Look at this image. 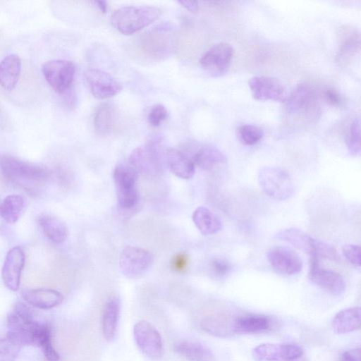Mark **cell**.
<instances>
[{"instance_id":"8992f818","label":"cell","mask_w":361,"mask_h":361,"mask_svg":"<svg viewBox=\"0 0 361 361\" xmlns=\"http://www.w3.org/2000/svg\"><path fill=\"white\" fill-rule=\"evenodd\" d=\"M162 137L156 135L152 136L147 143L135 149L130 155V165L137 172L156 173L164 167Z\"/></svg>"},{"instance_id":"ac0fdd59","label":"cell","mask_w":361,"mask_h":361,"mask_svg":"<svg viewBox=\"0 0 361 361\" xmlns=\"http://www.w3.org/2000/svg\"><path fill=\"white\" fill-rule=\"evenodd\" d=\"M276 238L285 241L295 248L308 254L310 257L317 255L321 241L311 237L297 228H288L280 231Z\"/></svg>"},{"instance_id":"f1b7e54d","label":"cell","mask_w":361,"mask_h":361,"mask_svg":"<svg viewBox=\"0 0 361 361\" xmlns=\"http://www.w3.org/2000/svg\"><path fill=\"white\" fill-rule=\"evenodd\" d=\"M192 220L197 229L204 235H213L222 228L220 219L205 207H199L194 211Z\"/></svg>"},{"instance_id":"74e56055","label":"cell","mask_w":361,"mask_h":361,"mask_svg":"<svg viewBox=\"0 0 361 361\" xmlns=\"http://www.w3.org/2000/svg\"><path fill=\"white\" fill-rule=\"evenodd\" d=\"M343 254L346 260L355 267H360V247L355 244H346L343 247Z\"/></svg>"},{"instance_id":"d590c367","label":"cell","mask_w":361,"mask_h":361,"mask_svg":"<svg viewBox=\"0 0 361 361\" xmlns=\"http://www.w3.org/2000/svg\"><path fill=\"white\" fill-rule=\"evenodd\" d=\"M238 135L240 140L246 145L257 144L262 138L264 132L259 127L245 124L238 128Z\"/></svg>"},{"instance_id":"9a60e30c","label":"cell","mask_w":361,"mask_h":361,"mask_svg":"<svg viewBox=\"0 0 361 361\" xmlns=\"http://www.w3.org/2000/svg\"><path fill=\"white\" fill-rule=\"evenodd\" d=\"M85 79L92 94L98 99H105L116 95L121 90V84L108 73L99 69H88L84 73Z\"/></svg>"},{"instance_id":"8fae6325","label":"cell","mask_w":361,"mask_h":361,"mask_svg":"<svg viewBox=\"0 0 361 361\" xmlns=\"http://www.w3.org/2000/svg\"><path fill=\"white\" fill-rule=\"evenodd\" d=\"M152 255L147 250L133 246H127L121 252L119 267L128 278H135L142 274L151 265Z\"/></svg>"},{"instance_id":"277c9868","label":"cell","mask_w":361,"mask_h":361,"mask_svg":"<svg viewBox=\"0 0 361 361\" xmlns=\"http://www.w3.org/2000/svg\"><path fill=\"white\" fill-rule=\"evenodd\" d=\"M261 190L269 197L279 201L290 198L294 193L293 180L286 171L278 167L264 166L257 172Z\"/></svg>"},{"instance_id":"7a4b0ae2","label":"cell","mask_w":361,"mask_h":361,"mask_svg":"<svg viewBox=\"0 0 361 361\" xmlns=\"http://www.w3.org/2000/svg\"><path fill=\"white\" fill-rule=\"evenodd\" d=\"M161 14V9L157 6H123L114 11L111 21L121 33L128 35L148 26Z\"/></svg>"},{"instance_id":"ab89813d","label":"cell","mask_w":361,"mask_h":361,"mask_svg":"<svg viewBox=\"0 0 361 361\" xmlns=\"http://www.w3.org/2000/svg\"><path fill=\"white\" fill-rule=\"evenodd\" d=\"M324 99L330 105L338 107L343 104V97L340 92L334 87L326 88L323 92Z\"/></svg>"},{"instance_id":"1f68e13d","label":"cell","mask_w":361,"mask_h":361,"mask_svg":"<svg viewBox=\"0 0 361 361\" xmlns=\"http://www.w3.org/2000/svg\"><path fill=\"white\" fill-rule=\"evenodd\" d=\"M176 350L188 361H212V352L202 343L183 341L178 343Z\"/></svg>"},{"instance_id":"ba28073f","label":"cell","mask_w":361,"mask_h":361,"mask_svg":"<svg viewBox=\"0 0 361 361\" xmlns=\"http://www.w3.org/2000/svg\"><path fill=\"white\" fill-rule=\"evenodd\" d=\"M42 74L49 85L59 94L67 93L73 82L75 67L66 59H52L42 66Z\"/></svg>"},{"instance_id":"30bf717a","label":"cell","mask_w":361,"mask_h":361,"mask_svg":"<svg viewBox=\"0 0 361 361\" xmlns=\"http://www.w3.org/2000/svg\"><path fill=\"white\" fill-rule=\"evenodd\" d=\"M319 259L310 257L308 279L314 285L334 295H339L345 290V283L338 273L323 268Z\"/></svg>"},{"instance_id":"8d00e7d4","label":"cell","mask_w":361,"mask_h":361,"mask_svg":"<svg viewBox=\"0 0 361 361\" xmlns=\"http://www.w3.org/2000/svg\"><path fill=\"white\" fill-rule=\"evenodd\" d=\"M167 110L164 106L160 104L154 105L149 110L147 120L153 127H157L166 118Z\"/></svg>"},{"instance_id":"7bdbcfd3","label":"cell","mask_w":361,"mask_h":361,"mask_svg":"<svg viewBox=\"0 0 361 361\" xmlns=\"http://www.w3.org/2000/svg\"><path fill=\"white\" fill-rule=\"evenodd\" d=\"M178 3L192 13H196L198 11V3L196 1H182Z\"/></svg>"},{"instance_id":"60d3db41","label":"cell","mask_w":361,"mask_h":361,"mask_svg":"<svg viewBox=\"0 0 361 361\" xmlns=\"http://www.w3.org/2000/svg\"><path fill=\"white\" fill-rule=\"evenodd\" d=\"M211 268L218 275H225L230 270V266L228 262L221 259H214L211 262Z\"/></svg>"},{"instance_id":"836d02e7","label":"cell","mask_w":361,"mask_h":361,"mask_svg":"<svg viewBox=\"0 0 361 361\" xmlns=\"http://www.w3.org/2000/svg\"><path fill=\"white\" fill-rule=\"evenodd\" d=\"M346 146L349 153L353 156L360 153V121L356 117L350 123L346 137Z\"/></svg>"},{"instance_id":"4fadbf2b","label":"cell","mask_w":361,"mask_h":361,"mask_svg":"<svg viewBox=\"0 0 361 361\" xmlns=\"http://www.w3.org/2000/svg\"><path fill=\"white\" fill-rule=\"evenodd\" d=\"M302 353L301 347L292 343H262L252 351L255 361H294Z\"/></svg>"},{"instance_id":"3957f363","label":"cell","mask_w":361,"mask_h":361,"mask_svg":"<svg viewBox=\"0 0 361 361\" xmlns=\"http://www.w3.org/2000/svg\"><path fill=\"white\" fill-rule=\"evenodd\" d=\"M319 94L310 83L299 84L285 100L287 112L307 121L318 118L320 114Z\"/></svg>"},{"instance_id":"d6a6232c","label":"cell","mask_w":361,"mask_h":361,"mask_svg":"<svg viewBox=\"0 0 361 361\" xmlns=\"http://www.w3.org/2000/svg\"><path fill=\"white\" fill-rule=\"evenodd\" d=\"M30 307L25 302H16L6 317L8 329H14L34 321Z\"/></svg>"},{"instance_id":"6da1fadb","label":"cell","mask_w":361,"mask_h":361,"mask_svg":"<svg viewBox=\"0 0 361 361\" xmlns=\"http://www.w3.org/2000/svg\"><path fill=\"white\" fill-rule=\"evenodd\" d=\"M0 171L8 181L26 190L40 186L50 176L46 166L7 154L0 155Z\"/></svg>"},{"instance_id":"b9f144b4","label":"cell","mask_w":361,"mask_h":361,"mask_svg":"<svg viewBox=\"0 0 361 361\" xmlns=\"http://www.w3.org/2000/svg\"><path fill=\"white\" fill-rule=\"evenodd\" d=\"M360 348H355L343 353L339 358V361H360Z\"/></svg>"},{"instance_id":"4dcf8cb0","label":"cell","mask_w":361,"mask_h":361,"mask_svg":"<svg viewBox=\"0 0 361 361\" xmlns=\"http://www.w3.org/2000/svg\"><path fill=\"white\" fill-rule=\"evenodd\" d=\"M39 225L44 235L50 241L60 244L67 237V228L65 224L56 216L44 214L39 218Z\"/></svg>"},{"instance_id":"ffe728a7","label":"cell","mask_w":361,"mask_h":361,"mask_svg":"<svg viewBox=\"0 0 361 361\" xmlns=\"http://www.w3.org/2000/svg\"><path fill=\"white\" fill-rule=\"evenodd\" d=\"M271 319L268 316L258 314H247L235 317V334H259L271 328Z\"/></svg>"},{"instance_id":"ee69618b","label":"cell","mask_w":361,"mask_h":361,"mask_svg":"<svg viewBox=\"0 0 361 361\" xmlns=\"http://www.w3.org/2000/svg\"><path fill=\"white\" fill-rule=\"evenodd\" d=\"M94 4L102 12L106 13L107 10V4L104 1H94Z\"/></svg>"},{"instance_id":"7402d4cb","label":"cell","mask_w":361,"mask_h":361,"mask_svg":"<svg viewBox=\"0 0 361 361\" xmlns=\"http://www.w3.org/2000/svg\"><path fill=\"white\" fill-rule=\"evenodd\" d=\"M21 71V61L15 54L6 56L0 62V85L12 90L18 83Z\"/></svg>"},{"instance_id":"e575fe53","label":"cell","mask_w":361,"mask_h":361,"mask_svg":"<svg viewBox=\"0 0 361 361\" xmlns=\"http://www.w3.org/2000/svg\"><path fill=\"white\" fill-rule=\"evenodd\" d=\"M22 346L8 336L0 338V361H15Z\"/></svg>"},{"instance_id":"52a82bcc","label":"cell","mask_w":361,"mask_h":361,"mask_svg":"<svg viewBox=\"0 0 361 361\" xmlns=\"http://www.w3.org/2000/svg\"><path fill=\"white\" fill-rule=\"evenodd\" d=\"M137 176V171L130 165L119 164L114 170L113 178L118 203L123 209H130L138 202Z\"/></svg>"},{"instance_id":"44dd1931","label":"cell","mask_w":361,"mask_h":361,"mask_svg":"<svg viewBox=\"0 0 361 361\" xmlns=\"http://www.w3.org/2000/svg\"><path fill=\"white\" fill-rule=\"evenodd\" d=\"M235 317L226 315L212 314L204 317L200 322L203 331L214 336L226 338L234 332Z\"/></svg>"},{"instance_id":"5bb4252c","label":"cell","mask_w":361,"mask_h":361,"mask_svg":"<svg viewBox=\"0 0 361 361\" xmlns=\"http://www.w3.org/2000/svg\"><path fill=\"white\" fill-rule=\"evenodd\" d=\"M267 259L273 269L283 275L297 274L302 269V261L299 255L288 247L271 248L267 252Z\"/></svg>"},{"instance_id":"2e32d148","label":"cell","mask_w":361,"mask_h":361,"mask_svg":"<svg viewBox=\"0 0 361 361\" xmlns=\"http://www.w3.org/2000/svg\"><path fill=\"white\" fill-rule=\"evenodd\" d=\"M248 84L255 99L285 102L287 97L284 85L276 78L254 76L249 80Z\"/></svg>"},{"instance_id":"5b68a950","label":"cell","mask_w":361,"mask_h":361,"mask_svg":"<svg viewBox=\"0 0 361 361\" xmlns=\"http://www.w3.org/2000/svg\"><path fill=\"white\" fill-rule=\"evenodd\" d=\"M142 53L154 60L165 59L173 47V31L169 23L159 25L145 33L137 44Z\"/></svg>"},{"instance_id":"e0dca14e","label":"cell","mask_w":361,"mask_h":361,"mask_svg":"<svg viewBox=\"0 0 361 361\" xmlns=\"http://www.w3.org/2000/svg\"><path fill=\"white\" fill-rule=\"evenodd\" d=\"M25 261V252L19 246L11 248L7 252L1 269V279L10 290H18Z\"/></svg>"},{"instance_id":"d4e9b609","label":"cell","mask_w":361,"mask_h":361,"mask_svg":"<svg viewBox=\"0 0 361 361\" xmlns=\"http://www.w3.org/2000/svg\"><path fill=\"white\" fill-rule=\"evenodd\" d=\"M166 160L170 170L176 176L188 179L195 173V164L183 152L176 149H169L166 153Z\"/></svg>"},{"instance_id":"9c48e42d","label":"cell","mask_w":361,"mask_h":361,"mask_svg":"<svg viewBox=\"0 0 361 361\" xmlns=\"http://www.w3.org/2000/svg\"><path fill=\"white\" fill-rule=\"evenodd\" d=\"M133 336L139 349L148 358L159 360L162 357L161 336L151 323L146 320L137 322L133 326Z\"/></svg>"},{"instance_id":"7c38bea8","label":"cell","mask_w":361,"mask_h":361,"mask_svg":"<svg viewBox=\"0 0 361 361\" xmlns=\"http://www.w3.org/2000/svg\"><path fill=\"white\" fill-rule=\"evenodd\" d=\"M233 54L234 49L231 44L218 43L204 54L200 63L207 73L219 76L227 72Z\"/></svg>"},{"instance_id":"4316f807","label":"cell","mask_w":361,"mask_h":361,"mask_svg":"<svg viewBox=\"0 0 361 361\" xmlns=\"http://www.w3.org/2000/svg\"><path fill=\"white\" fill-rule=\"evenodd\" d=\"M121 311V300L118 297L110 298L106 303L102 315V333L107 341L114 338Z\"/></svg>"},{"instance_id":"f35d334b","label":"cell","mask_w":361,"mask_h":361,"mask_svg":"<svg viewBox=\"0 0 361 361\" xmlns=\"http://www.w3.org/2000/svg\"><path fill=\"white\" fill-rule=\"evenodd\" d=\"M189 265V257L184 252H179L171 257L170 266L176 273H184Z\"/></svg>"},{"instance_id":"d6986e66","label":"cell","mask_w":361,"mask_h":361,"mask_svg":"<svg viewBox=\"0 0 361 361\" xmlns=\"http://www.w3.org/2000/svg\"><path fill=\"white\" fill-rule=\"evenodd\" d=\"M338 61L344 64L349 62L360 49V32L352 25H343L338 29Z\"/></svg>"},{"instance_id":"83f0119b","label":"cell","mask_w":361,"mask_h":361,"mask_svg":"<svg viewBox=\"0 0 361 361\" xmlns=\"http://www.w3.org/2000/svg\"><path fill=\"white\" fill-rule=\"evenodd\" d=\"M192 161L195 165L204 171H210L226 162L224 154L215 146L205 145L195 153Z\"/></svg>"},{"instance_id":"603a6c76","label":"cell","mask_w":361,"mask_h":361,"mask_svg":"<svg viewBox=\"0 0 361 361\" xmlns=\"http://www.w3.org/2000/svg\"><path fill=\"white\" fill-rule=\"evenodd\" d=\"M118 119V114L116 106L111 103H104L95 111L94 129L99 135H109L115 130Z\"/></svg>"},{"instance_id":"cb8c5ba5","label":"cell","mask_w":361,"mask_h":361,"mask_svg":"<svg viewBox=\"0 0 361 361\" xmlns=\"http://www.w3.org/2000/svg\"><path fill=\"white\" fill-rule=\"evenodd\" d=\"M27 303L37 308L48 310L53 308L63 301L62 295L50 288H37L28 290L23 295Z\"/></svg>"},{"instance_id":"484cf974","label":"cell","mask_w":361,"mask_h":361,"mask_svg":"<svg viewBox=\"0 0 361 361\" xmlns=\"http://www.w3.org/2000/svg\"><path fill=\"white\" fill-rule=\"evenodd\" d=\"M360 307L347 308L338 312L331 323L333 331L336 334H346L360 329Z\"/></svg>"},{"instance_id":"f546056e","label":"cell","mask_w":361,"mask_h":361,"mask_svg":"<svg viewBox=\"0 0 361 361\" xmlns=\"http://www.w3.org/2000/svg\"><path fill=\"white\" fill-rule=\"evenodd\" d=\"M25 207L26 202L23 196L8 195L0 202V217L9 224H14L21 217Z\"/></svg>"},{"instance_id":"f6af8a7d","label":"cell","mask_w":361,"mask_h":361,"mask_svg":"<svg viewBox=\"0 0 361 361\" xmlns=\"http://www.w3.org/2000/svg\"><path fill=\"white\" fill-rule=\"evenodd\" d=\"M6 117L4 114V112L0 108V128H3L6 126Z\"/></svg>"}]
</instances>
